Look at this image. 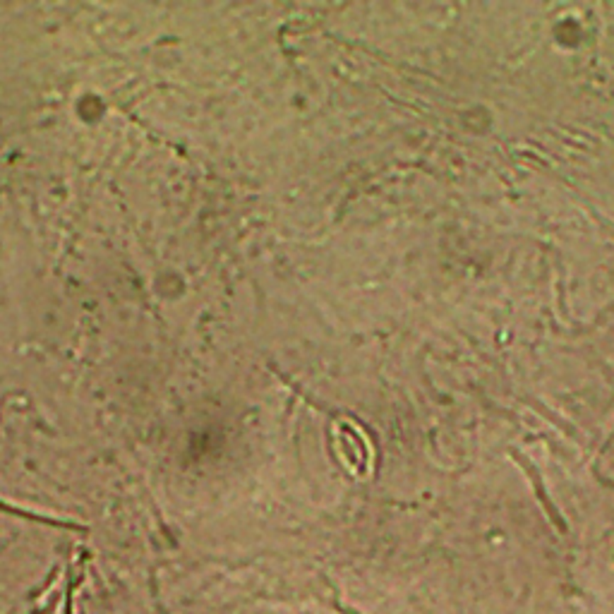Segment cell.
Instances as JSON below:
<instances>
[{
	"label": "cell",
	"mask_w": 614,
	"mask_h": 614,
	"mask_svg": "<svg viewBox=\"0 0 614 614\" xmlns=\"http://www.w3.org/2000/svg\"><path fill=\"white\" fill-rule=\"evenodd\" d=\"M72 583H67V595H65V614H72Z\"/></svg>",
	"instance_id": "obj_1"
}]
</instances>
